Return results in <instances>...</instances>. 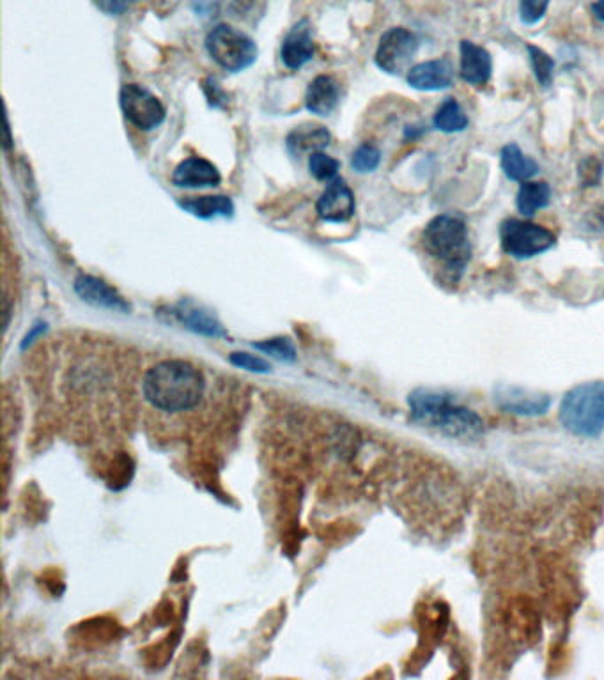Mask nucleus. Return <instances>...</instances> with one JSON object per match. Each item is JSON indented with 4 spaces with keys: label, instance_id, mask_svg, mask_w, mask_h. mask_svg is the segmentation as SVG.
<instances>
[{
    "label": "nucleus",
    "instance_id": "c756f323",
    "mask_svg": "<svg viewBox=\"0 0 604 680\" xmlns=\"http://www.w3.org/2000/svg\"><path fill=\"white\" fill-rule=\"evenodd\" d=\"M137 0H96V6L107 15H123Z\"/></svg>",
    "mask_w": 604,
    "mask_h": 680
},
{
    "label": "nucleus",
    "instance_id": "f3484780",
    "mask_svg": "<svg viewBox=\"0 0 604 680\" xmlns=\"http://www.w3.org/2000/svg\"><path fill=\"white\" fill-rule=\"evenodd\" d=\"M328 144H330V132L325 126H318V124L298 126L287 137V149L291 155L295 156L316 153Z\"/></svg>",
    "mask_w": 604,
    "mask_h": 680
},
{
    "label": "nucleus",
    "instance_id": "9b49d317",
    "mask_svg": "<svg viewBox=\"0 0 604 680\" xmlns=\"http://www.w3.org/2000/svg\"><path fill=\"white\" fill-rule=\"evenodd\" d=\"M75 293L96 309L114 310L121 314L130 312V303L114 287L91 275H80L75 280Z\"/></svg>",
    "mask_w": 604,
    "mask_h": 680
},
{
    "label": "nucleus",
    "instance_id": "ddd939ff",
    "mask_svg": "<svg viewBox=\"0 0 604 680\" xmlns=\"http://www.w3.org/2000/svg\"><path fill=\"white\" fill-rule=\"evenodd\" d=\"M282 62L289 70H300L303 64L312 59L314 55V39H312V29L307 20H302L287 32L286 38L282 41Z\"/></svg>",
    "mask_w": 604,
    "mask_h": 680
},
{
    "label": "nucleus",
    "instance_id": "423d86ee",
    "mask_svg": "<svg viewBox=\"0 0 604 680\" xmlns=\"http://www.w3.org/2000/svg\"><path fill=\"white\" fill-rule=\"evenodd\" d=\"M500 241L504 252L518 259H527L555 247L557 238L546 227L509 218L500 225Z\"/></svg>",
    "mask_w": 604,
    "mask_h": 680
},
{
    "label": "nucleus",
    "instance_id": "412c9836",
    "mask_svg": "<svg viewBox=\"0 0 604 680\" xmlns=\"http://www.w3.org/2000/svg\"><path fill=\"white\" fill-rule=\"evenodd\" d=\"M551 188L544 181H525L519 188L516 206L519 213L525 217H532L539 209L550 204Z\"/></svg>",
    "mask_w": 604,
    "mask_h": 680
},
{
    "label": "nucleus",
    "instance_id": "aec40b11",
    "mask_svg": "<svg viewBox=\"0 0 604 680\" xmlns=\"http://www.w3.org/2000/svg\"><path fill=\"white\" fill-rule=\"evenodd\" d=\"M179 206L199 218L233 217L234 213L233 201L224 195L188 197L179 202Z\"/></svg>",
    "mask_w": 604,
    "mask_h": 680
},
{
    "label": "nucleus",
    "instance_id": "7c9ffc66",
    "mask_svg": "<svg viewBox=\"0 0 604 680\" xmlns=\"http://www.w3.org/2000/svg\"><path fill=\"white\" fill-rule=\"evenodd\" d=\"M592 11H594L597 20L604 24V0H596V2L592 4Z\"/></svg>",
    "mask_w": 604,
    "mask_h": 680
},
{
    "label": "nucleus",
    "instance_id": "6e6552de",
    "mask_svg": "<svg viewBox=\"0 0 604 680\" xmlns=\"http://www.w3.org/2000/svg\"><path fill=\"white\" fill-rule=\"evenodd\" d=\"M121 109L126 119L140 130H153L165 119V109L160 100L142 85H124L121 89Z\"/></svg>",
    "mask_w": 604,
    "mask_h": 680
},
{
    "label": "nucleus",
    "instance_id": "39448f33",
    "mask_svg": "<svg viewBox=\"0 0 604 680\" xmlns=\"http://www.w3.org/2000/svg\"><path fill=\"white\" fill-rule=\"evenodd\" d=\"M206 48L213 61H217L227 71L247 70L257 59L254 39L236 31L231 25H217L206 38Z\"/></svg>",
    "mask_w": 604,
    "mask_h": 680
},
{
    "label": "nucleus",
    "instance_id": "9d476101",
    "mask_svg": "<svg viewBox=\"0 0 604 680\" xmlns=\"http://www.w3.org/2000/svg\"><path fill=\"white\" fill-rule=\"evenodd\" d=\"M319 217L326 222H348L355 215V195L344 179H333L318 201Z\"/></svg>",
    "mask_w": 604,
    "mask_h": 680
},
{
    "label": "nucleus",
    "instance_id": "a878e982",
    "mask_svg": "<svg viewBox=\"0 0 604 680\" xmlns=\"http://www.w3.org/2000/svg\"><path fill=\"white\" fill-rule=\"evenodd\" d=\"M380 162V149L376 146H371V144H364V146L358 147L357 151L353 153L351 165L358 172H372V170L378 169Z\"/></svg>",
    "mask_w": 604,
    "mask_h": 680
},
{
    "label": "nucleus",
    "instance_id": "4468645a",
    "mask_svg": "<svg viewBox=\"0 0 604 680\" xmlns=\"http://www.w3.org/2000/svg\"><path fill=\"white\" fill-rule=\"evenodd\" d=\"M459 52H461V71H459L461 78L472 85L486 84L493 71V61L488 50L465 39L459 43Z\"/></svg>",
    "mask_w": 604,
    "mask_h": 680
},
{
    "label": "nucleus",
    "instance_id": "2eb2a0df",
    "mask_svg": "<svg viewBox=\"0 0 604 680\" xmlns=\"http://www.w3.org/2000/svg\"><path fill=\"white\" fill-rule=\"evenodd\" d=\"M222 181L220 172L213 163L204 158H188L174 170L172 183L181 188H199V186H217Z\"/></svg>",
    "mask_w": 604,
    "mask_h": 680
},
{
    "label": "nucleus",
    "instance_id": "393cba45",
    "mask_svg": "<svg viewBox=\"0 0 604 680\" xmlns=\"http://www.w3.org/2000/svg\"><path fill=\"white\" fill-rule=\"evenodd\" d=\"M256 349L263 351L266 355L273 356V358H279V360H286V362H293L296 358L295 346L291 344L289 339H270L264 340V342H257L254 344Z\"/></svg>",
    "mask_w": 604,
    "mask_h": 680
},
{
    "label": "nucleus",
    "instance_id": "dca6fc26",
    "mask_svg": "<svg viewBox=\"0 0 604 680\" xmlns=\"http://www.w3.org/2000/svg\"><path fill=\"white\" fill-rule=\"evenodd\" d=\"M305 103H307V109L316 116L332 114V110L339 103V85L332 77H326V75L314 78L307 89Z\"/></svg>",
    "mask_w": 604,
    "mask_h": 680
},
{
    "label": "nucleus",
    "instance_id": "f03ea898",
    "mask_svg": "<svg viewBox=\"0 0 604 680\" xmlns=\"http://www.w3.org/2000/svg\"><path fill=\"white\" fill-rule=\"evenodd\" d=\"M411 417L417 424L434 429L456 440H479L484 422L475 411L457 404L454 397L436 390L420 388L408 399Z\"/></svg>",
    "mask_w": 604,
    "mask_h": 680
},
{
    "label": "nucleus",
    "instance_id": "7ed1b4c3",
    "mask_svg": "<svg viewBox=\"0 0 604 680\" xmlns=\"http://www.w3.org/2000/svg\"><path fill=\"white\" fill-rule=\"evenodd\" d=\"M422 245L427 254L442 264L443 271L457 282L465 273L472 257L468 229L461 218L452 215L434 217L422 234Z\"/></svg>",
    "mask_w": 604,
    "mask_h": 680
},
{
    "label": "nucleus",
    "instance_id": "cd10ccee",
    "mask_svg": "<svg viewBox=\"0 0 604 680\" xmlns=\"http://www.w3.org/2000/svg\"><path fill=\"white\" fill-rule=\"evenodd\" d=\"M231 364L240 367V369H245V371L250 372H268L270 371V365L264 362L263 358L259 356L250 355V353H233L229 356Z\"/></svg>",
    "mask_w": 604,
    "mask_h": 680
},
{
    "label": "nucleus",
    "instance_id": "f257e3e1",
    "mask_svg": "<svg viewBox=\"0 0 604 680\" xmlns=\"http://www.w3.org/2000/svg\"><path fill=\"white\" fill-rule=\"evenodd\" d=\"M142 392L156 410L181 413L199 406L206 392V381L194 365L183 360H165L146 372Z\"/></svg>",
    "mask_w": 604,
    "mask_h": 680
},
{
    "label": "nucleus",
    "instance_id": "6ab92c4d",
    "mask_svg": "<svg viewBox=\"0 0 604 680\" xmlns=\"http://www.w3.org/2000/svg\"><path fill=\"white\" fill-rule=\"evenodd\" d=\"M500 165L507 178L512 181H530L539 174V165L534 158L525 155L516 144H507L500 153Z\"/></svg>",
    "mask_w": 604,
    "mask_h": 680
},
{
    "label": "nucleus",
    "instance_id": "4be33fe9",
    "mask_svg": "<svg viewBox=\"0 0 604 680\" xmlns=\"http://www.w3.org/2000/svg\"><path fill=\"white\" fill-rule=\"evenodd\" d=\"M433 123L440 132H463L468 126V117L461 109V105L454 98H449V100L443 101L440 109L436 110Z\"/></svg>",
    "mask_w": 604,
    "mask_h": 680
},
{
    "label": "nucleus",
    "instance_id": "0eeeda50",
    "mask_svg": "<svg viewBox=\"0 0 604 680\" xmlns=\"http://www.w3.org/2000/svg\"><path fill=\"white\" fill-rule=\"evenodd\" d=\"M419 50V38L403 27L385 32L376 50L378 68L390 75H399L410 66L411 59Z\"/></svg>",
    "mask_w": 604,
    "mask_h": 680
},
{
    "label": "nucleus",
    "instance_id": "b1692460",
    "mask_svg": "<svg viewBox=\"0 0 604 680\" xmlns=\"http://www.w3.org/2000/svg\"><path fill=\"white\" fill-rule=\"evenodd\" d=\"M341 163L337 162L332 156L325 155L321 151L312 153L309 158L310 174L319 181H330L337 176Z\"/></svg>",
    "mask_w": 604,
    "mask_h": 680
},
{
    "label": "nucleus",
    "instance_id": "f8f14e48",
    "mask_svg": "<svg viewBox=\"0 0 604 680\" xmlns=\"http://www.w3.org/2000/svg\"><path fill=\"white\" fill-rule=\"evenodd\" d=\"M406 80L419 91H443L454 82V68L447 59L422 62L408 71Z\"/></svg>",
    "mask_w": 604,
    "mask_h": 680
},
{
    "label": "nucleus",
    "instance_id": "c85d7f7f",
    "mask_svg": "<svg viewBox=\"0 0 604 680\" xmlns=\"http://www.w3.org/2000/svg\"><path fill=\"white\" fill-rule=\"evenodd\" d=\"M580 178L583 186H594L601 179V163L596 158H587L580 165Z\"/></svg>",
    "mask_w": 604,
    "mask_h": 680
},
{
    "label": "nucleus",
    "instance_id": "a211bd4d",
    "mask_svg": "<svg viewBox=\"0 0 604 680\" xmlns=\"http://www.w3.org/2000/svg\"><path fill=\"white\" fill-rule=\"evenodd\" d=\"M176 316L192 332L208 335V337H224L225 335L224 328L218 323L215 316L210 314L208 310L197 307L194 303H181L176 309Z\"/></svg>",
    "mask_w": 604,
    "mask_h": 680
},
{
    "label": "nucleus",
    "instance_id": "1a4fd4ad",
    "mask_svg": "<svg viewBox=\"0 0 604 680\" xmlns=\"http://www.w3.org/2000/svg\"><path fill=\"white\" fill-rule=\"evenodd\" d=\"M495 402L500 410L519 417H541L550 410V395L537 394L521 387L502 385L495 390Z\"/></svg>",
    "mask_w": 604,
    "mask_h": 680
},
{
    "label": "nucleus",
    "instance_id": "bb28decb",
    "mask_svg": "<svg viewBox=\"0 0 604 680\" xmlns=\"http://www.w3.org/2000/svg\"><path fill=\"white\" fill-rule=\"evenodd\" d=\"M550 0H519V18L527 25H534L546 15Z\"/></svg>",
    "mask_w": 604,
    "mask_h": 680
},
{
    "label": "nucleus",
    "instance_id": "5701e85b",
    "mask_svg": "<svg viewBox=\"0 0 604 680\" xmlns=\"http://www.w3.org/2000/svg\"><path fill=\"white\" fill-rule=\"evenodd\" d=\"M527 52L530 55V64H532L535 78L539 80V84L548 87L551 84V80H553L555 61L544 50L535 47V45H527Z\"/></svg>",
    "mask_w": 604,
    "mask_h": 680
},
{
    "label": "nucleus",
    "instance_id": "20e7f679",
    "mask_svg": "<svg viewBox=\"0 0 604 680\" xmlns=\"http://www.w3.org/2000/svg\"><path fill=\"white\" fill-rule=\"evenodd\" d=\"M560 424L581 438H596L604 427V381L571 388L560 402Z\"/></svg>",
    "mask_w": 604,
    "mask_h": 680
}]
</instances>
